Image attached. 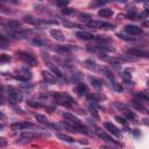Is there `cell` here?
<instances>
[{
    "label": "cell",
    "instance_id": "obj_43",
    "mask_svg": "<svg viewBox=\"0 0 149 149\" xmlns=\"http://www.w3.org/2000/svg\"><path fill=\"white\" fill-rule=\"evenodd\" d=\"M40 22H42V23H54V25H57L58 21H56V20H41Z\"/></svg>",
    "mask_w": 149,
    "mask_h": 149
},
{
    "label": "cell",
    "instance_id": "obj_26",
    "mask_svg": "<svg viewBox=\"0 0 149 149\" xmlns=\"http://www.w3.org/2000/svg\"><path fill=\"white\" fill-rule=\"evenodd\" d=\"M101 72L107 77V78H109V79H112V80H114V74H113V72H112L107 66L102 68V69H101Z\"/></svg>",
    "mask_w": 149,
    "mask_h": 149
},
{
    "label": "cell",
    "instance_id": "obj_20",
    "mask_svg": "<svg viewBox=\"0 0 149 149\" xmlns=\"http://www.w3.org/2000/svg\"><path fill=\"white\" fill-rule=\"evenodd\" d=\"M5 26L7 28H9V29H16L18 27H20V22L16 20H8L5 23Z\"/></svg>",
    "mask_w": 149,
    "mask_h": 149
},
{
    "label": "cell",
    "instance_id": "obj_48",
    "mask_svg": "<svg viewBox=\"0 0 149 149\" xmlns=\"http://www.w3.org/2000/svg\"><path fill=\"white\" fill-rule=\"evenodd\" d=\"M142 121H143V123H144V125H146V126H148V127H149V118H144Z\"/></svg>",
    "mask_w": 149,
    "mask_h": 149
},
{
    "label": "cell",
    "instance_id": "obj_34",
    "mask_svg": "<svg viewBox=\"0 0 149 149\" xmlns=\"http://www.w3.org/2000/svg\"><path fill=\"white\" fill-rule=\"evenodd\" d=\"M90 111H91V114H92V115L94 116L97 120H99L100 116H99V114H98V112H97V108H95L93 105H90Z\"/></svg>",
    "mask_w": 149,
    "mask_h": 149
},
{
    "label": "cell",
    "instance_id": "obj_42",
    "mask_svg": "<svg viewBox=\"0 0 149 149\" xmlns=\"http://www.w3.org/2000/svg\"><path fill=\"white\" fill-rule=\"evenodd\" d=\"M69 4V1H56V5L57 6H59V7H64L65 8V6Z\"/></svg>",
    "mask_w": 149,
    "mask_h": 149
},
{
    "label": "cell",
    "instance_id": "obj_47",
    "mask_svg": "<svg viewBox=\"0 0 149 149\" xmlns=\"http://www.w3.org/2000/svg\"><path fill=\"white\" fill-rule=\"evenodd\" d=\"M106 1H99V2H92L91 6H98V5H101V4H105Z\"/></svg>",
    "mask_w": 149,
    "mask_h": 149
},
{
    "label": "cell",
    "instance_id": "obj_44",
    "mask_svg": "<svg viewBox=\"0 0 149 149\" xmlns=\"http://www.w3.org/2000/svg\"><path fill=\"white\" fill-rule=\"evenodd\" d=\"M128 18H130L132 20H137V14H135L134 12H132V13L128 14Z\"/></svg>",
    "mask_w": 149,
    "mask_h": 149
},
{
    "label": "cell",
    "instance_id": "obj_38",
    "mask_svg": "<svg viewBox=\"0 0 149 149\" xmlns=\"http://www.w3.org/2000/svg\"><path fill=\"white\" fill-rule=\"evenodd\" d=\"M113 87L115 91H118V92H122L123 91V87L121 86V84L116 83V81H113Z\"/></svg>",
    "mask_w": 149,
    "mask_h": 149
},
{
    "label": "cell",
    "instance_id": "obj_13",
    "mask_svg": "<svg viewBox=\"0 0 149 149\" xmlns=\"http://www.w3.org/2000/svg\"><path fill=\"white\" fill-rule=\"evenodd\" d=\"M76 36L80 40H84V41H88V40H93L95 39L94 35L90 32H77L76 33Z\"/></svg>",
    "mask_w": 149,
    "mask_h": 149
},
{
    "label": "cell",
    "instance_id": "obj_50",
    "mask_svg": "<svg viewBox=\"0 0 149 149\" xmlns=\"http://www.w3.org/2000/svg\"><path fill=\"white\" fill-rule=\"evenodd\" d=\"M79 143H81V144H87V140H79Z\"/></svg>",
    "mask_w": 149,
    "mask_h": 149
},
{
    "label": "cell",
    "instance_id": "obj_7",
    "mask_svg": "<svg viewBox=\"0 0 149 149\" xmlns=\"http://www.w3.org/2000/svg\"><path fill=\"white\" fill-rule=\"evenodd\" d=\"M88 51H92L95 54H101V53H106V51H114L115 49L112 48V47H106V46H94V47H87Z\"/></svg>",
    "mask_w": 149,
    "mask_h": 149
},
{
    "label": "cell",
    "instance_id": "obj_21",
    "mask_svg": "<svg viewBox=\"0 0 149 149\" xmlns=\"http://www.w3.org/2000/svg\"><path fill=\"white\" fill-rule=\"evenodd\" d=\"M13 77L20 81H27L28 79L32 78V74H30V72H28V73H25V74H14Z\"/></svg>",
    "mask_w": 149,
    "mask_h": 149
},
{
    "label": "cell",
    "instance_id": "obj_11",
    "mask_svg": "<svg viewBox=\"0 0 149 149\" xmlns=\"http://www.w3.org/2000/svg\"><path fill=\"white\" fill-rule=\"evenodd\" d=\"M127 54L130 56H139V57H149V53H147L146 50L142 49H136V48H132L128 49Z\"/></svg>",
    "mask_w": 149,
    "mask_h": 149
},
{
    "label": "cell",
    "instance_id": "obj_22",
    "mask_svg": "<svg viewBox=\"0 0 149 149\" xmlns=\"http://www.w3.org/2000/svg\"><path fill=\"white\" fill-rule=\"evenodd\" d=\"M90 80H91V85H92L94 88H97V90H100V88L102 87V81L99 80V79H97V78H90Z\"/></svg>",
    "mask_w": 149,
    "mask_h": 149
},
{
    "label": "cell",
    "instance_id": "obj_39",
    "mask_svg": "<svg viewBox=\"0 0 149 149\" xmlns=\"http://www.w3.org/2000/svg\"><path fill=\"white\" fill-rule=\"evenodd\" d=\"M115 120H116V121H118V122H119V123H121V125H123V126H127V121H126V119L121 118V116L116 115V116H115Z\"/></svg>",
    "mask_w": 149,
    "mask_h": 149
},
{
    "label": "cell",
    "instance_id": "obj_18",
    "mask_svg": "<svg viewBox=\"0 0 149 149\" xmlns=\"http://www.w3.org/2000/svg\"><path fill=\"white\" fill-rule=\"evenodd\" d=\"M98 14H99L100 16H102V18H109V16L113 15V11L109 8H101V9H99Z\"/></svg>",
    "mask_w": 149,
    "mask_h": 149
},
{
    "label": "cell",
    "instance_id": "obj_16",
    "mask_svg": "<svg viewBox=\"0 0 149 149\" xmlns=\"http://www.w3.org/2000/svg\"><path fill=\"white\" fill-rule=\"evenodd\" d=\"M63 116H64L65 120H70V121H72L73 123H76V125H79V126L83 125V123H81V121L79 120L77 116H74L73 114L69 113V112H64V113H63Z\"/></svg>",
    "mask_w": 149,
    "mask_h": 149
},
{
    "label": "cell",
    "instance_id": "obj_27",
    "mask_svg": "<svg viewBox=\"0 0 149 149\" xmlns=\"http://www.w3.org/2000/svg\"><path fill=\"white\" fill-rule=\"evenodd\" d=\"M49 68H50V70H51V71H53V73L55 74V76H57L58 78H61V77L63 76L62 71H61V70L58 69L57 66H55V65H53V64H49Z\"/></svg>",
    "mask_w": 149,
    "mask_h": 149
},
{
    "label": "cell",
    "instance_id": "obj_4",
    "mask_svg": "<svg viewBox=\"0 0 149 149\" xmlns=\"http://www.w3.org/2000/svg\"><path fill=\"white\" fill-rule=\"evenodd\" d=\"M32 128H37L35 125L27 121H22V122H14L11 125V129L14 132H18V130H26V129H32Z\"/></svg>",
    "mask_w": 149,
    "mask_h": 149
},
{
    "label": "cell",
    "instance_id": "obj_51",
    "mask_svg": "<svg viewBox=\"0 0 149 149\" xmlns=\"http://www.w3.org/2000/svg\"><path fill=\"white\" fill-rule=\"evenodd\" d=\"M133 133H134L135 136H139V135H140V133H139V130H137V129H134V130H133Z\"/></svg>",
    "mask_w": 149,
    "mask_h": 149
},
{
    "label": "cell",
    "instance_id": "obj_54",
    "mask_svg": "<svg viewBox=\"0 0 149 149\" xmlns=\"http://www.w3.org/2000/svg\"><path fill=\"white\" fill-rule=\"evenodd\" d=\"M147 84H148V86H149V80H148V81H147Z\"/></svg>",
    "mask_w": 149,
    "mask_h": 149
},
{
    "label": "cell",
    "instance_id": "obj_14",
    "mask_svg": "<svg viewBox=\"0 0 149 149\" xmlns=\"http://www.w3.org/2000/svg\"><path fill=\"white\" fill-rule=\"evenodd\" d=\"M50 35L56 40V41H59V42L65 41L64 34H63L61 30H58V29H51L50 30Z\"/></svg>",
    "mask_w": 149,
    "mask_h": 149
},
{
    "label": "cell",
    "instance_id": "obj_37",
    "mask_svg": "<svg viewBox=\"0 0 149 149\" xmlns=\"http://www.w3.org/2000/svg\"><path fill=\"white\" fill-rule=\"evenodd\" d=\"M9 61H11V57H9L8 55H6V54H1V55H0V62L1 63L9 62Z\"/></svg>",
    "mask_w": 149,
    "mask_h": 149
},
{
    "label": "cell",
    "instance_id": "obj_32",
    "mask_svg": "<svg viewBox=\"0 0 149 149\" xmlns=\"http://www.w3.org/2000/svg\"><path fill=\"white\" fill-rule=\"evenodd\" d=\"M33 43L34 44H37V46H44V44H47L48 43V42L46 41V40H42L41 37H37V39H34L33 40Z\"/></svg>",
    "mask_w": 149,
    "mask_h": 149
},
{
    "label": "cell",
    "instance_id": "obj_25",
    "mask_svg": "<svg viewBox=\"0 0 149 149\" xmlns=\"http://www.w3.org/2000/svg\"><path fill=\"white\" fill-rule=\"evenodd\" d=\"M122 78L126 83H132V72L129 70H125L122 72Z\"/></svg>",
    "mask_w": 149,
    "mask_h": 149
},
{
    "label": "cell",
    "instance_id": "obj_3",
    "mask_svg": "<svg viewBox=\"0 0 149 149\" xmlns=\"http://www.w3.org/2000/svg\"><path fill=\"white\" fill-rule=\"evenodd\" d=\"M87 25L92 28H99V29H114L115 28V26L112 25V23L100 21V20H91Z\"/></svg>",
    "mask_w": 149,
    "mask_h": 149
},
{
    "label": "cell",
    "instance_id": "obj_46",
    "mask_svg": "<svg viewBox=\"0 0 149 149\" xmlns=\"http://www.w3.org/2000/svg\"><path fill=\"white\" fill-rule=\"evenodd\" d=\"M6 144H7L6 140H5L4 137H1V139H0V147H1V148H5V147H6Z\"/></svg>",
    "mask_w": 149,
    "mask_h": 149
},
{
    "label": "cell",
    "instance_id": "obj_10",
    "mask_svg": "<svg viewBox=\"0 0 149 149\" xmlns=\"http://www.w3.org/2000/svg\"><path fill=\"white\" fill-rule=\"evenodd\" d=\"M37 136H40L37 133H33V132H30V130H28V132L25 130V132H22V134H21V139H20L21 141H19V142H29Z\"/></svg>",
    "mask_w": 149,
    "mask_h": 149
},
{
    "label": "cell",
    "instance_id": "obj_12",
    "mask_svg": "<svg viewBox=\"0 0 149 149\" xmlns=\"http://www.w3.org/2000/svg\"><path fill=\"white\" fill-rule=\"evenodd\" d=\"M104 127L106 128V129L108 130V132L111 133V134L115 135L116 137H119V136L121 135V134H120V130H119L118 128H116L112 122H105V123H104Z\"/></svg>",
    "mask_w": 149,
    "mask_h": 149
},
{
    "label": "cell",
    "instance_id": "obj_55",
    "mask_svg": "<svg viewBox=\"0 0 149 149\" xmlns=\"http://www.w3.org/2000/svg\"><path fill=\"white\" fill-rule=\"evenodd\" d=\"M148 58H149V57H148Z\"/></svg>",
    "mask_w": 149,
    "mask_h": 149
},
{
    "label": "cell",
    "instance_id": "obj_49",
    "mask_svg": "<svg viewBox=\"0 0 149 149\" xmlns=\"http://www.w3.org/2000/svg\"><path fill=\"white\" fill-rule=\"evenodd\" d=\"M142 26H143V27H149V20L143 21V22H142Z\"/></svg>",
    "mask_w": 149,
    "mask_h": 149
},
{
    "label": "cell",
    "instance_id": "obj_52",
    "mask_svg": "<svg viewBox=\"0 0 149 149\" xmlns=\"http://www.w3.org/2000/svg\"><path fill=\"white\" fill-rule=\"evenodd\" d=\"M101 149H109L108 147H106V146H104V147H101Z\"/></svg>",
    "mask_w": 149,
    "mask_h": 149
},
{
    "label": "cell",
    "instance_id": "obj_23",
    "mask_svg": "<svg viewBox=\"0 0 149 149\" xmlns=\"http://www.w3.org/2000/svg\"><path fill=\"white\" fill-rule=\"evenodd\" d=\"M57 137L59 140H62V141H65V142H70V143H72V142H74V140L72 139L71 136H69V135L66 134H62V133H57Z\"/></svg>",
    "mask_w": 149,
    "mask_h": 149
},
{
    "label": "cell",
    "instance_id": "obj_45",
    "mask_svg": "<svg viewBox=\"0 0 149 149\" xmlns=\"http://www.w3.org/2000/svg\"><path fill=\"white\" fill-rule=\"evenodd\" d=\"M98 57L100 58V59H104V61H108L107 59V55L105 53H101V54H99V55H98Z\"/></svg>",
    "mask_w": 149,
    "mask_h": 149
},
{
    "label": "cell",
    "instance_id": "obj_28",
    "mask_svg": "<svg viewBox=\"0 0 149 149\" xmlns=\"http://www.w3.org/2000/svg\"><path fill=\"white\" fill-rule=\"evenodd\" d=\"M95 40H97L98 42H101V43H108V42L112 41L111 37L106 36V35H98V36L95 37Z\"/></svg>",
    "mask_w": 149,
    "mask_h": 149
},
{
    "label": "cell",
    "instance_id": "obj_6",
    "mask_svg": "<svg viewBox=\"0 0 149 149\" xmlns=\"http://www.w3.org/2000/svg\"><path fill=\"white\" fill-rule=\"evenodd\" d=\"M125 32L129 35H133V36H137V35H141L143 33L142 28H140L139 26L135 25H127L125 26Z\"/></svg>",
    "mask_w": 149,
    "mask_h": 149
},
{
    "label": "cell",
    "instance_id": "obj_17",
    "mask_svg": "<svg viewBox=\"0 0 149 149\" xmlns=\"http://www.w3.org/2000/svg\"><path fill=\"white\" fill-rule=\"evenodd\" d=\"M87 91H88L87 86H86L85 84H83V83L78 84V85H77L76 87H74V92H76L77 94H79V95L87 94Z\"/></svg>",
    "mask_w": 149,
    "mask_h": 149
},
{
    "label": "cell",
    "instance_id": "obj_29",
    "mask_svg": "<svg viewBox=\"0 0 149 149\" xmlns=\"http://www.w3.org/2000/svg\"><path fill=\"white\" fill-rule=\"evenodd\" d=\"M35 119H36L37 122L43 123V125H48V123H49L48 119H47L44 115H42V114H36V115H35Z\"/></svg>",
    "mask_w": 149,
    "mask_h": 149
},
{
    "label": "cell",
    "instance_id": "obj_41",
    "mask_svg": "<svg viewBox=\"0 0 149 149\" xmlns=\"http://www.w3.org/2000/svg\"><path fill=\"white\" fill-rule=\"evenodd\" d=\"M118 36L120 37L121 40H125V41H133V37H129V36H126V35H123V34H118Z\"/></svg>",
    "mask_w": 149,
    "mask_h": 149
},
{
    "label": "cell",
    "instance_id": "obj_19",
    "mask_svg": "<svg viewBox=\"0 0 149 149\" xmlns=\"http://www.w3.org/2000/svg\"><path fill=\"white\" fill-rule=\"evenodd\" d=\"M83 64H84V66L90 70H97V63L93 59H85Z\"/></svg>",
    "mask_w": 149,
    "mask_h": 149
},
{
    "label": "cell",
    "instance_id": "obj_15",
    "mask_svg": "<svg viewBox=\"0 0 149 149\" xmlns=\"http://www.w3.org/2000/svg\"><path fill=\"white\" fill-rule=\"evenodd\" d=\"M42 76H43L44 80H46L47 83L53 84V83H55V81H56V77H55V74L51 73L50 71H47V70H43V71H42Z\"/></svg>",
    "mask_w": 149,
    "mask_h": 149
},
{
    "label": "cell",
    "instance_id": "obj_36",
    "mask_svg": "<svg viewBox=\"0 0 149 149\" xmlns=\"http://www.w3.org/2000/svg\"><path fill=\"white\" fill-rule=\"evenodd\" d=\"M74 9L73 8H63L62 9V14L63 15H70V14H73Z\"/></svg>",
    "mask_w": 149,
    "mask_h": 149
},
{
    "label": "cell",
    "instance_id": "obj_8",
    "mask_svg": "<svg viewBox=\"0 0 149 149\" xmlns=\"http://www.w3.org/2000/svg\"><path fill=\"white\" fill-rule=\"evenodd\" d=\"M30 34H32V30L30 29H20V30H16V32L11 33V36L14 37V39H16V40H22V39L28 37Z\"/></svg>",
    "mask_w": 149,
    "mask_h": 149
},
{
    "label": "cell",
    "instance_id": "obj_31",
    "mask_svg": "<svg viewBox=\"0 0 149 149\" xmlns=\"http://www.w3.org/2000/svg\"><path fill=\"white\" fill-rule=\"evenodd\" d=\"M123 114H125L128 119H130V120H135V119H136L135 113H134V112H132V111H129V109H125V111H123Z\"/></svg>",
    "mask_w": 149,
    "mask_h": 149
},
{
    "label": "cell",
    "instance_id": "obj_30",
    "mask_svg": "<svg viewBox=\"0 0 149 149\" xmlns=\"http://www.w3.org/2000/svg\"><path fill=\"white\" fill-rule=\"evenodd\" d=\"M79 20H80L81 22L88 23L91 21V15L90 14H86V13H80L79 14Z\"/></svg>",
    "mask_w": 149,
    "mask_h": 149
},
{
    "label": "cell",
    "instance_id": "obj_2",
    "mask_svg": "<svg viewBox=\"0 0 149 149\" xmlns=\"http://www.w3.org/2000/svg\"><path fill=\"white\" fill-rule=\"evenodd\" d=\"M16 55H18L25 63H27L28 65H30V66H35V65H37L36 57H35L34 55H32V54L26 53V51H19Z\"/></svg>",
    "mask_w": 149,
    "mask_h": 149
},
{
    "label": "cell",
    "instance_id": "obj_40",
    "mask_svg": "<svg viewBox=\"0 0 149 149\" xmlns=\"http://www.w3.org/2000/svg\"><path fill=\"white\" fill-rule=\"evenodd\" d=\"M133 106H134L135 107V108H136V109H140V111H146V108H144V107L143 106H142V105L141 104H137V102H133Z\"/></svg>",
    "mask_w": 149,
    "mask_h": 149
},
{
    "label": "cell",
    "instance_id": "obj_33",
    "mask_svg": "<svg viewBox=\"0 0 149 149\" xmlns=\"http://www.w3.org/2000/svg\"><path fill=\"white\" fill-rule=\"evenodd\" d=\"M108 62L111 63V64H113V65H119L122 62H125V61H123L121 57H119V58H111V59H108Z\"/></svg>",
    "mask_w": 149,
    "mask_h": 149
},
{
    "label": "cell",
    "instance_id": "obj_9",
    "mask_svg": "<svg viewBox=\"0 0 149 149\" xmlns=\"http://www.w3.org/2000/svg\"><path fill=\"white\" fill-rule=\"evenodd\" d=\"M8 95L13 101H21L22 100V93L15 87H8Z\"/></svg>",
    "mask_w": 149,
    "mask_h": 149
},
{
    "label": "cell",
    "instance_id": "obj_24",
    "mask_svg": "<svg viewBox=\"0 0 149 149\" xmlns=\"http://www.w3.org/2000/svg\"><path fill=\"white\" fill-rule=\"evenodd\" d=\"M23 21L27 23H32V25H37V23H40V20H37V19L33 18V16H30V15L23 16Z\"/></svg>",
    "mask_w": 149,
    "mask_h": 149
},
{
    "label": "cell",
    "instance_id": "obj_53",
    "mask_svg": "<svg viewBox=\"0 0 149 149\" xmlns=\"http://www.w3.org/2000/svg\"><path fill=\"white\" fill-rule=\"evenodd\" d=\"M83 149H92V148H88V147H85V148H83Z\"/></svg>",
    "mask_w": 149,
    "mask_h": 149
},
{
    "label": "cell",
    "instance_id": "obj_1",
    "mask_svg": "<svg viewBox=\"0 0 149 149\" xmlns=\"http://www.w3.org/2000/svg\"><path fill=\"white\" fill-rule=\"evenodd\" d=\"M53 97L55 99V101L57 104L62 105V106H65V107H71L72 106V98L70 95L65 94V93H61V92H54L53 93Z\"/></svg>",
    "mask_w": 149,
    "mask_h": 149
},
{
    "label": "cell",
    "instance_id": "obj_5",
    "mask_svg": "<svg viewBox=\"0 0 149 149\" xmlns=\"http://www.w3.org/2000/svg\"><path fill=\"white\" fill-rule=\"evenodd\" d=\"M94 133L98 135L99 137H101L102 140H105V141H107V142H111V143H114V144H116V146H120V143H119L118 141H115V140H113L109 135H107L106 133L104 132V130L101 129V128H99V127H95L94 126Z\"/></svg>",
    "mask_w": 149,
    "mask_h": 149
},
{
    "label": "cell",
    "instance_id": "obj_35",
    "mask_svg": "<svg viewBox=\"0 0 149 149\" xmlns=\"http://www.w3.org/2000/svg\"><path fill=\"white\" fill-rule=\"evenodd\" d=\"M27 105L30 107H34V108H36V107H41L42 105L40 104V102H36V101H33V100H28L27 101Z\"/></svg>",
    "mask_w": 149,
    "mask_h": 149
}]
</instances>
